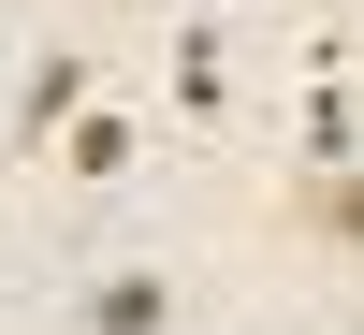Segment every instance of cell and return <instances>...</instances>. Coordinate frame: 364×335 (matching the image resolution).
<instances>
[{
    "label": "cell",
    "instance_id": "cell-1",
    "mask_svg": "<svg viewBox=\"0 0 364 335\" xmlns=\"http://www.w3.org/2000/svg\"><path fill=\"white\" fill-rule=\"evenodd\" d=\"M73 102H87V58H73V44L29 58V87H15V146H58V132H73Z\"/></svg>",
    "mask_w": 364,
    "mask_h": 335
},
{
    "label": "cell",
    "instance_id": "cell-2",
    "mask_svg": "<svg viewBox=\"0 0 364 335\" xmlns=\"http://www.w3.org/2000/svg\"><path fill=\"white\" fill-rule=\"evenodd\" d=\"M291 233H321V248H364V161H321L306 204H291Z\"/></svg>",
    "mask_w": 364,
    "mask_h": 335
},
{
    "label": "cell",
    "instance_id": "cell-3",
    "mask_svg": "<svg viewBox=\"0 0 364 335\" xmlns=\"http://www.w3.org/2000/svg\"><path fill=\"white\" fill-rule=\"evenodd\" d=\"M161 307H175L161 277H102L87 292V335H161Z\"/></svg>",
    "mask_w": 364,
    "mask_h": 335
}]
</instances>
